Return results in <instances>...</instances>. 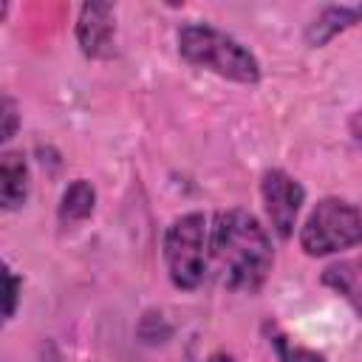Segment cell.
Instances as JSON below:
<instances>
[{
  "instance_id": "8fae6325",
  "label": "cell",
  "mask_w": 362,
  "mask_h": 362,
  "mask_svg": "<svg viewBox=\"0 0 362 362\" xmlns=\"http://www.w3.org/2000/svg\"><path fill=\"white\" fill-rule=\"evenodd\" d=\"M266 331L272 334V345H274V351H277L280 362H325V356H322V354L308 351V348H300V345H291V342H288V337H286L280 328L266 325Z\"/></svg>"
},
{
  "instance_id": "6da1fadb",
  "label": "cell",
  "mask_w": 362,
  "mask_h": 362,
  "mask_svg": "<svg viewBox=\"0 0 362 362\" xmlns=\"http://www.w3.org/2000/svg\"><path fill=\"white\" fill-rule=\"evenodd\" d=\"M209 255L221 283L232 291H257L272 269V240L260 221L246 209L215 215Z\"/></svg>"
},
{
  "instance_id": "5b68a950",
  "label": "cell",
  "mask_w": 362,
  "mask_h": 362,
  "mask_svg": "<svg viewBox=\"0 0 362 362\" xmlns=\"http://www.w3.org/2000/svg\"><path fill=\"white\" fill-rule=\"evenodd\" d=\"M260 192H263V204H266V212H269V221H272L274 232H277L280 238H288L291 229H294L300 204H303V198H305L300 181H294V178H291L288 173H283V170H269V173L263 175Z\"/></svg>"
},
{
  "instance_id": "3957f363",
  "label": "cell",
  "mask_w": 362,
  "mask_h": 362,
  "mask_svg": "<svg viewBox=\"0 0 362 362\" xmlns=\"http://www.w3.org/2000/svg\"><path fill=\"white\" fill-rule=\"evenodd\" d=\"M356 243H362V212L342 198L320 201L300 232V246L311 257L351 249Z\"/></svg>"
},
{
  "instance_id": "7c38bea8",
  "label": "cell",
  "mask_w": 362,
  "mask_h": 362,
  "mask_svg": "<svg viewBox=\"0 0 362 362\" xmlns=\"http://www.w3.org/2000/svg\"><path fill=\"white\" fill-rule=\"evenodd\" d=\"M17 130V105L11 96H3V130H0V139L8 141Z\"/></svg>"
},
{
  "instance_id": "5bb4252c",
  "label": "cell",
  "mask_w": 362,
  "mask_h": 362,
  "mask_svg": "<svg viewBox=\"0 0 362 362\" xmlns=\"http://www.w3.org/2000/svg\"><path fill=\"white\" fill-rule=\"evenodd\" d=\"M351 136L362 144V110H356V113L351 116Z\"/></svg>"
},
{
  "instance_id": "30bf717a",
  "label": "cell",
  "mask_w": 362,
  "mask_h": 362,
  "mask_svg": "<svg viewBox=\"0 0 362 362\" xmlns=\"http://www.w3.org/2000/svg\"><path fill=\"white\" fill-rule=\"evenodd\" d=\"M96 204V192L88 181H74L65 192H62V204H59V221L62 223H79L93 212Z\"/></svg>"
},
{
  "instance_id": "8992f818",
  "label": "cell",
  "mask_w": 362,
  "mask_h": 362,
  "mask_svg": "<svg viewBox=\"0 0 362 362\" xmlns=\"http://www.w3.org/2000/svg\"><path fill=\"white\" fill-rule=\"evenodd\" d=\"M113 34H116V14L110 3H85L76 20V42L85 57L107 59L113 57Z\"/></svg>"
},
{
  "instance_id": "277c9868",
  "label": "cell",
  "mask_w": 362,
  "mask_h": 362,
  "mask_svg": "<svg viewBox=\"0 0 362 362\" xmlns=\"http://www.w3.org/2000/svg\"><path fill=\"white\" fill-rule=\"evenodd\" d=\"M164 257L170 269V280L178 288L201 286L206 274V221L201 212L181 215L170 223L164 235Z\"/></svg>"
},
{
  "instance_id": "7a4b0ae2",
  "label": "cell",
  "mask_w": 362,
  "mask_h": 362,
  "mask_svg": "<svg viewBox=\"0 0 362 362\" xmlns=\"http://www.w3.org/2000/svg\"><path fill=\"white\" fill-rule=\"evenodd\" d=\"M178 51L189 65L209 68L218 76L246 85L260 79L257 59L238 40H232L229 34L212 25H184L178 31Z\"/></svg>"
},
{
  "instance_id": "52a82bcc",
  "label": "cell",
  "mask_w": 362,
  "mask_h": 362,
  "mask_svg": "<svg viewBox=\"0 0 362 362\" xmlns=\"http://www.w3.org/2000/svg\"><path fill=\"white\" fill-rule=\"evenodd\" d=\"M362 23V6H325L305 28V42L308 45H325L331 37L339 31Z\"/></svg>"
},
{
  "instance_id": "4fadbf2b",
  "label": "cell",
  "mask_w": 362,
  "mask_h": 362,
  "mask_svg": "<svg viewBox=\"0 0 362 362\" xmlns=\"http://www.w3.org/2000/svg\"><path fill=\"white\" fill-rule=\"evenodd\" d=\"M6 283H8V300H6V317H14L17 308V294H20V280L11 269H6Z\"/></svg>"
},
{
  "instance_id": "9c48e42d",
  "label": "cell",
  "mask_w": 362,
  "mask_h": 362,
  "mask_svg": "<svg viewBox=\"0 0 362 362\" xmlns=\"http://www.w3.org/2000/svg\"><path fill=\"white\" fill-rule=\"evenodd\" d=\"M322 283L331 286L334 291H339L354 305V311L362 317V255L331 263L322 272Z\"/></svg>"
},
{
  "instance_id": "ba28073f",
  "label": "cell",
  "mask_w": 362,
  "mask_h": 362,
  "mask_svg": "<svg viewBox=\"0 0 362 362\" xmlns=\"http://www.w3.org/2000/svg\"><path fill=\"white\" fill-rule=\"evenodd\" d=\"M28 195V164L23 153L6 150L0 156V201L6 209H14Z\"/></svg>"
}]
</instances>
